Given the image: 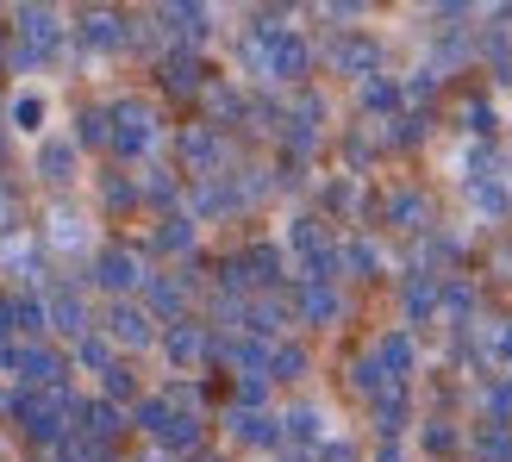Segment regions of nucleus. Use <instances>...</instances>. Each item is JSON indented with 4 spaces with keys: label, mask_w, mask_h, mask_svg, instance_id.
<instances>
[{
    "label": "nucleus",
    "mask_w": 512,
    "mask_h": 462,
    "mask_svg": "<svg viewBox=\"0 0 512 462\" xmlns=\"http://www.w3.org/2000/svg\"><path fill=\"white\" fill-rule=\"evenodd\" d=\"M44 313H50V331H63V338H75V344L94 331V325H88V300L75 294V288H57V294L44 300Z\"/></svg>",
    "instance_id": "20e7f679"
},
{
    "label": "nucleus",
    "mask_w": 512,
    "mask_h": 462,
    "mask_svg": "<svg viewBox=\"0 0 512 462\" xmlns=\"http://www.w3.org/2000/svg\"><path fill=\"white\" fill-rule=\"evenodd\" d=\"M375 431H381V444H394L400 431H406V394H400V388L375 400Z\"/></svg>",
    "instance_id": "dca6fc26"
},
{
    "label": "nucleus",
    "mask_w": 512,
    "mask_h": 462,
    "mask_svg": "<svg viewBox=\"0 0 512 462\" xmlns=\"http://www.w3.org/2000/svg\"><path fill=\"white\" fill-rule=\"evenodd\" d=\"M75 356H82L88 369H100V375L113 369V356H107V344H100V338H82V344H75Z\"/></svg>",
    "instance_id": "c85d7f7f"
},
{
    "label": "nucleus",
    "mask_w": 512,
    "mask_h": 462,
    "mask_svg": "<svg viewBox=\"0 0 512 462\" xmlns=\"http://www.w3.org/2000/svg\"><path fill=\"white\" fill-rule=\"evenodd\" d=\"M75 419H82V438H94V444L119 438V425H125L113 400H88V406H82V413H75Z\"/></svg>",
    "instance_id": "1a4fd4ad"
},
{
    "label": "nucleus",
    "mask_w": 512,
    "mask_h": 462,
    "mask_svg": "<svg viewBox=\"0 0 512 462\" xmlns=\"http://www.w3.org/2000/svg\"><path fill=\"white\" fill-rule=\"evenodd\" d=\"M163 350H169V363H200V356H207V331H200L194 319H175L169 331H163Z\"/></svg>",
    "instance_id": "423d86ee"
},
{
    "label": "nucleus",
    "mask_w": 512,
    "mask_h": 462,
    "mask_svg": "<svg viewBox=\"0 0 512 462\" xmlns=\"http://www.w3.org/2000/svg\"><path fill=\"white\" fill-rule=\"evenodd\" d=\"M150 306H157V313H182L188 288H182V281H150Z\"/></svg>",
    "instance_id": "b1692460"
},
{
    "label": "nucleus",
    "mask_w": 512,
    "mask_h": 462,
    "mask_svg": "<svg viewBox=\"0 0 512 462\" xmlns=\"http://www.w3.org/2000/svg\"><path fill=\"white\" fill-rule=\"evenodd\" d=\"M425 450H431V456H450V450H456L450 419H431V425H425Z\"/></svg>",
    "instance_id": "cd10ccee"
},
{
    "label": "nucleus",
    "mask_w": 512,
    "mask_h": 462,
    "mask_svg": "<svg viewBox=\"0 0 512 462\" xmlns=\"http://www.w3.org/2000/svg\"><path fill=\"white\" fill-rule=\"evenodd\" d=\"M363 107H369V113H394V107H400V88L375 75V82H363Z\"/></svg>",
    "instance_id": "393cba45"
},
{
    "label": "nucleus",
    "mask_w": 512,
    "mask_h": 462,
    "mask_svg": "<svg viewBox=\"0 0 512 462\" xmlns=\"http://www.w3.org/2000/svg\"><path fill=\"white\" fill-rule=\"evenodd\" d=\"M469 200H475V213H481V219H506V213H512V200H506V182H500V175H469Z\"/></svg>",
    "instance_id": "0eeeda50"
},
{
    "label": "nucleus",
    "mask_w": 512,
    "mask_h": 462,
    "mask_svg": "<svg viewBox=\"0 0 512 462\" xmlns=\"http://www.w3.org/2000/svg\"><path fill=\"white\" fill-rule=\"evenodd\" d=\"M281 425H288V438H300V444H319V438H325V419L313 413V406H294Z\"/></svg>",
    "instance_id": "5701e85b"
},
{
    "label": "nucleus",
    "mask_w": 512,
    "mask_h": 462,
    "mask_svg": "<svg viewBox=\"0 0 512 462\" xmlns=\"http://www.w3.org/2000/svg\"><path fill=\"white\" fill-rule=\"evenodd\" d=\"M38 175H44V182H69V175H75V144H63V138L38 144Z\"/></svg>",
    "instance_id": "ddd939ff"
},
{
    "label": "nucleus",
    "mask_w": 512,
    "mask_h": 462,
    "mask_svg": "<svg viewBox=\"0 0 512 462\" xmlns=\"http://www.w3.org/2000/svg\"><path fill=\"white\" fill-rule=\"evenodd\" d=\"M300 319L306 325H331V319H338V294H331V281H306V288H300Z\"/></svg>",
    "instance_id": "9d476101"
},
{
    "label": "nucleus",
    "mask_w": 512,
    "mask_h": 462,
    "mask_svg": "<svg viewBox=\"0 0 512 462\" xmlns=\"http://www.w3.org/2000/svg\"><path fill=\"white\" fill-rule=\"evenodd\" d=\"M157 244H163V250H188V244H194V219H163Z\"/></svg>",
    "instance_id": "bb28decb"
},
{
    "label": "nucleus",
    "mask_w": 512,
    "mask_h": 462,
    "mask_svg": "<svg viewBox=\"0 0 512 462\" xmlns=\"http://www.w3.org/2000/svg\"><path fill=\"white\" fill-rule=\"evenodd\" d=\"M475 456L481 462H512V425L488 419V425H481V438H475Z\"/></svg>",
    "instance_id": "2eb2a0df"
},
{
    "label": "nucleus",
    "mask_w": 512,
    "mask_h": 462,
    "mask_svg": "<svg viewBox=\"0 0 512 462\" xmlns=\"http://www.w3.org/2000/svg\"><path fill=\"white\" fill-rule=\"evenodd\" d=\"M182 157H188L194 169H213V163H219V138H213V125H194V132L182 138Z\"/></svg>",
    "instance_id": "a211bd4d"
},
{
    "label": "nucleus",
    "mask_w": 512,
    "mask_h": 462,
    "mask_svg": "<svg viewBox=\"0 0 512 462\" xmlns=\"http://www.w3.org/2000/svg\"><path fill=\"white\" fill-rule=\"evenodd\" d=\"M157 444H169V450H194V444H200V419H194V413H175V419L163 425Z\"/></svg>",
    "instance_id": "4be33fe9"
},
{
    "label": "nucleus",
    "mask_w": 512,
    "mask_h": 462,
    "mask_svg": "<svg viewBox=\"0 0 512 462\" xmlns=\"http://www.w3.org/2000/svg\"><path fill=\"white\" fill-rule=\"evenodd\" d=\"M269 375H275V381H300V375H306V350H300V344H275V350H269Z\"/></svg>",
    "instance_id": "412c9836"
},
{
    "label": "nucleus",
    "mask_w": 512,
    "mask_h": 462,
    "mask_svg": "<svg viewBox=\"0 0 512 462\" xmlns=\"http://www.w3.org/2000/svg\"><path fill=\"white\" fill-rule=\"evenodd\" d=\"M319 462H356V450H350V444H325Z\"/></svg>",
    "instance_id": "2f4dec72"
},
{
    "label": "nucleus",
    "mask_w": 512,
    "mask_h": 462,
    "mask_svg": "<svg viewBox=\"0 0 512 462\" xmlns=\"http://www.w3.org/2000/svg\"><path fill=\"white\" fill-rule=\"evenodd\" d=\"M125 394H138V381H132V375H125V369L113 363V369H107V400H125Z\"/></svg>",
    "instance_id": "c756f323"
},
{
    "label": "nucleus",
    "mask_w": 512,
    "mask_h": 462,
    "mask_svg": "<svg viewBox=\"0 0 512 462\" xmlns=\"http://www.w3.org/2000/svg\"><path fill=\"white\" fill-rule=\"evenodd\" d=\"M107 338H113V344H125V350H144L150 338H157V325H150L144 306L113 300V306H107Z\"/></svg>",
    "instance_id": "7ed1b4c3"
},
{
    "label": "nucleus",
    "mask_w": 512,
    "mask_h": 462,
    "mask_svg": "<svg viewBox=\"0 0 512 462\" xmlns=\"http://www.w3.org/2000/svg\"><path fill=\"white\" fill-rule=\"evenodd\" d=\"M163 25H169V32L175 38H200V32H207V7H163Z\"/></svg>",
    "instance_id": "aec40b11"
},
{
    "label": "nucleus",
    "mask_w": 512,
    "mask_h": 462,
    "mask_svg": "<svg viewBox=\"0 0 512 462\" xmlns=\"http://www.w3.org/2000/svg\"><path fill=\"white\" fill-rule=\"evenodd\" d=\"M344 263H350L356 275H369V269H375V250H369V244H350V250H344Z\"/></svg>",
    "instance_id": "7c9ffc66"
},
{
    "label": "nucleus",
    "mask_w": 512,
    "mask_h": 462,
    "mask_svg": "<svg viewBox=\"0 0 512 462\" xmlns=\"http://www.w3.org/2000/svg\"><path fill=\"white\" fill-rule=\"evenodd\" d=\"M13 219V194H7V182H0V225Z\"/></svg>",
    "instance_id": "473e14b6"
},
{
    "label": "nucleus",
    "mask_w": 512,
    "mask_h": 462,
    "mask_svg": "<svg viewBox=\"0 0 512 462\" xmlns=\"http://www.w3.org/2000/svg\"><path fill=\"white\" fill-rule=\"evenodd\" d=\"M163 88H175V94H194L200 88V57H194V50L163 57Z\"/></svg>",
    "instance_id": "4468645a"
},
{
    "label": "nucleus",
    "mask_w": 512,
    "mask_h": 462,
    "mask_svg": "<svg viewBox=\"0 0 512 462\" xmlns=\"http://www.w3.org/2000/svg\"><path fill=\"white\" fill-rule=\"evenodd\" d=\"M388 219H394L400 231H425V225H431V207H425V194H419V188H400V194L388 200Z\"/></svg>",
    "instance_id": "9b49d317"
},
{
    "label": "nucleus",
    "mask_w": 512,
    "mask_h": 462,
    "mask_svg": "<svg viewBox=\"0 0 512 462\" xmlns=\"http://www.w3.org/2000/svg\"><path fill=\"white\" fill-rule=\"evenodd\" d=\"M50 244H57V250H82L88 244V225L75 219L69 207H57V213H50Z\"/></svg>",
    "instance_id": "6ab92c4d"
},
{
    "label": "nucleus",
    "mask_w": 512,
    "mask_h": 462,
    "mask_svg": "<svg viewBox=\"0 0 512 462\" xmlns=\"http://www.w3.org/2000/svg\"><path fill=\"white\" fill-rule=\"evenodd\" d=\"M375 356H381V369H388L394 381L413 375V338H406V331H388V338L375 344Z\"/></svg>",
    "instance_id": "f8f14e48"
},
{
    "label": "nucleus",
    "mask_w": 512,
    "mask_h": 462,
    "mask_svg": "<svg viewBox=\"0 0 512 462\" xmlns=\"http://www.w3.org/2000/svg\"><path fill=\"white\" fill-rule=\"evenodd\" d=\"M500 356H506V363H512V319L500 325Z\"/></svg>",
    "instance_id": "72a5a7b5"
},
{
    "label": "nucleus",
    "mask_w": 512,
    "mask_h": 462,
    "mask_svg": "<svg viewBox=\"0 0 512 462\" xmlns=\"http://www.w3.org/2000/svg\"><path fill=\"white\" fill-rule=\"evenodd\" d=\"M94 281H100V288H107V294H132L138 288V256L132 250H100L94 256Z\"/></svg>",
    "instance_id": "39448f33"
},
{
    "label": "nucleus",
    "mask_w": 512,
    "mask_h": 462,
    "mask_svg": "<svg viewBox=\"0 0 512 462\" xmlns=\"http://www.w3.org/2000/svg\"><path fill=\"white\" fill-rule=\"evenodd\" d=\"M150 138H157V119H150V107H138V100L113 107V150H119V157H144Z\"/></svg>",
    "instance_id": "f03ea898"
},
{
    "label": "nucleus",
    "mask_w": 512,
    "mask_h": 462,
    "mask_svg": "<svg viewBox=\"0 0 512 462\" xmlns=\"http://www.w3.org/2000/svg\"><path fill=\"white\" fill-rule=\"evenodd\" d=\"M375 462H400V444H381V456Z\"/></svg>",
    "instance_id": "f704fd0d"
},
{
    "label": "nucleus",
    "mask_w": 512,
    "mask_h": 462,
    "mask_svg": "<svg viewBox=\"0 0 512 462\" xmlns=\"http://www.w3.org/2000/svg\"><path fill=\"white\" fill-rule=\"evenodd\" d=\"M75 38H82V44H94V50H113V44H125L132 32H125V19H113V13H82V25H75Z\"/></svg>",
    "instance_id": "6e6552de"
},
{
    "label": "nucleus",
    "mask_w": 512,
    "mask_h": 462,
    "mask_svg": "<svg viewBox=\"0 0 512 462\" xmlns=\"http://www.w3.org/2000/svg\"><path fill=\"white\" fill-rule=\"evenodd\" d=\"M13 125H19V132H38V125H44V100L38 94H19L13 100Z\"/></svg>",
    "instance_id": "a878e982"
},
{
    "label": "nucleus",
    "mask_w": 512,
    "mask_h": 462,
    "mask_svg": "<svg viewBox=\"0 0 512 462\" xmlns=\"http://www.w3.org/2000/svg\"><path fill=\"white\" fill-rule=\"evenodd\" d=\"M331 69L356 75V82H375V75H381V44L369 32H344L338 44H331Z\"/></svg>",
    "instance_id": "f257e3e1"
},
{
    "label": "nucleus",
    "mask_w": 512,
    "mask_h": 462,
    "mask_svg": "<svg viewBox=\"0 0 512 462\" xmlns=\"http://www.w3.org/2000/svg\"><path fill=\"white\" fill-rule=\"evenodd\" d=\"M438 306H444V288H438V275H413V281H406V313H413V319L438 313Z\"/></svg>",
    "instance_id": "f3484780"
}]
</instances>
